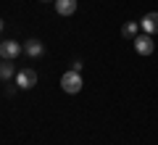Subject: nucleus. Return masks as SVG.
I'll return each instance as SVG.
<instances>
[{"mask_svg": "<svg viewBox=\"0 0 158 145\" xmlns=\"http://www.w3.org/2000/svg\"><path fill=\"white\" fill-rule=\"evenodd\" d=\"M61 90L63 92H69V95H77L79 90H82V77H79V71H66L61 77Z\"/></svg>", "mask_w": 158, "mask_h": 145, "instance_id": "obj_1", "label": "nucleus"}, {"mask_svg": "<svg viewBox=\"0 0 158 145\" xmlns=\"http://www.w3.org/2000/svg\"><path fill=\"white\" fill-rule=\"evenodd\" d=\"M24 53V48L16 42V40H6V42H0V58L3 61H13Z\"/></svg>", "mask_w": 158, "mask_h": 145, "instance_id": "obj_2", "label": "nucleus"}, {"mask_svg": "<svg viewBox=\"0 0 158 145\" xmlns=\"http://www.w3.org/2000/svg\"><path fill=\"white\" fill-rule=\"evenodd\" d=\"M135 42V50L140 53V56H153V48H156V42H153V34H140V37L132 40Z\"/></svg>", "mask_w": 158, "mask_h": 145, "instance_id": "obj_3", "label": "nucleus"}, {"mask_svg": "<svg viewBox=\"0 0 158 145\" xmlns=\"http://www.w3.org/2000/svg\"><path fill=\"white\" fill-rule=\"evenodd\" d=\"M16 84L21 90H32L34 84H37V71L34 69H24V71L16 74Z\"/></svg>", "mask_w": 158, "mask_h": 145, "instance_id": "obj_4", "label": "nucleus"}, {"mask_svg": "<svg viewBox=\"0 0 158 145\" xmlns=\"http://www.w3.org/2000/svg\"><path fill=\"white\" fill-rule=\"evenodd\" d=\"M24 53H27L29 58H42V53H45V45L40 42V40H27V45H24Z\"/></svg>", "mask_w": 158, "mask_h": 145, "instance_id": "obj_5", "label": "nucleus"}, {"mask_svg": "<svg viewBox=\"0 0 158 145\" xmlns=\"http://www.w3.org/2000/svg\"><path fill=\"white\" fill-rule=\"evenodd\" d=\"M140 27L145 29L148 34H156V32H158V13H145L142 21H140Z\"/></svg>", "mask_w": 158, "mask_h": 145, "instance_id": "obj_6", "label": "nucleus"}, {"mask_svg": "<svg viewBox=\"0 0 158 145\" xmlns=\"http://www.w3.org/2000/svg\"><path fill=\"white\" fill-rule=\"evenodd\" d=\"M56 11L61 16H71L77 11V0H56Z\"/></svg>", "mask_w": 158, "mask_h": 145, "instance_id": "obj_7", "label": "nucleus"}, {"mask_svg": "<svg viewBox=\"0 0 158 145\" xmlns=\"http://www.w3.org/2000/svg\"><path fill=\"white\" fill-rule=\"evenodd\" d=\"M13 74H16V69H13V63H8V61H0V79H11Z\"/></svg>", "mask_w": 158, "mask_h": 145, "instance_id": "obj_8", "label": "nucleus"}, {"mask_svg": "<svg viewBox=\"0 0 158 145\" xmlns=\"http://www.w3.org/2000/svg\"><path fill=\"white\" fill-rule=\"evenodd\" d=\"M135 34H137V24L135 21H127L124 27H121V37L124 40H135Z\"/></svg>", "mask_w": 158, "mask_h": 145, "instance_id": "obj_9", "label": "nucleus"}, {"mask_svg": "<svg viewBox=\"0 0 158 145\" xmlns=\"http://www.w3.org/2000/svg\"><path fill=\"white\" fill-rule=\"evenodd\" d=\"M0 32H3V19H0Z\"/></svg>", "mask_w": 158, "mask_h": 145, "instance_id": "obj_10", "label": "nucleus"}, {"mask_svg": "<svg viewBox=\"0 0 158 145\" xmlns=\"http://www.w3.org/2000/svg\"><path fill=\"white\" fill-rule=\"evenodd\" d=\"M42 3H48V0H42Z\"/></svg>", "mask_w": 158, "mask_h": 145, "instance_id": "obj_11", "label": "nucleus"}]
</instances>
